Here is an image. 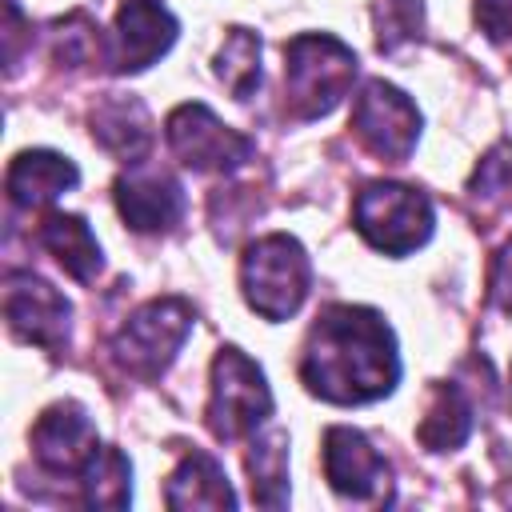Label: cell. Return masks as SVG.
<instances>
[{
    "mask_svg": "<svg viewBox=\"0 0 512 512\" xmlns=\"http://www.w3.org/2000/svg\"><path fill=\"white\" fill-rule=\"evenodd\" d=\"M300 380L328 404H368L388 396L400 380L392 328L372 308H324L304 340Z\"/></svg>",
    "mask_w": 512,
    "mask_h": 512,
    "instance_id": "6da1fadb",
    "label": "cell"
},
{
    "mask_svg": "<svg viewBox=\"0 0 512 512\" xmlns=\"http://www.w3.org/2000/svg\"><path fill=\"white\" fill-rule=\"evenodd\" d=\"M356 80V52L328 32H300L284 44V104L292 120L328 116Z\"/></svg>",
    "mask_w": 512,
    "mask_h": 512,
    "instance_id": "7a4b0ae2",
    "label": "cell"
},
{
    "mask_svg": "<svg viewBox=\"0 0 512 512\" xmlns=\"http://www.w3.org/2000/svg\"><path fill=\"white\" fill-rule=\"evenodd\" d=\"M308 284H312V264L300 240L272 232L248 244L240 260V288L252 312H260L264 320H288L304 304Z\"/></svg>",
    "mask_w": 512,
    "mask_h": 512,
    "instance_id": "3957f363",
    "label": "cell"
},
{
    "mask_svg": "<svg viewBox=\"0 0 512 512\" xmlns=\"http://www.w3.org/2000/svg\"><path fill=\"white\" fill-rule=\"evenodd\" d=\"M432 200L408 184L372 180L352 200L356 232L384 256H408L432 236Z\"/></svg>",
    "mask_w": 512,
    "mask_h": 512,
    "instance_id": "277c9868",
    "label": "cell"
},
{
    "mask_svg": "<svg viewBox=\"0 0 512 512\" xmlns=\"http://www.w3.org/2000/svg\"><path fill=\"white\" fill-rule=\"evenodd\" d=\"M188 332H192V308H188V300H180V296L148 300L112 336V356H116V364L128 376L156 380L176 360V352L188 340Z\"/></svg>",
    "mask_w": 512,
    "mask_h": 512,
    "instance_id": "5b68a950",
    "label": "cell"
},
{
    "mask_svg": "<svg viewBox=\"0 0 512 512\" xmlns=\"http://www.w3.org/2000/svg\"><path fill=\"white\" fill-rule=\"evenodd\" d=\"M208 428L216 440H240L252 436L272 416V392L264 384V372L240 352L220 348L212 360V392H208Z\"/></svg>",
    "mask_w": 512,
    "mask_h": 512,
    "instance_id": "8992f818",
    "label": "cell"
},
{
    "mask_svg": "<svg viewBox=\"0 0 512 512\" xmlns=\"http://www.w3.org/2000/svg\"><path fill=\"white\" fill-rule=\"evenodd\" d=\"M352 132L376 160L404 164L420 136V112L400 88L368 80L352 100Z\"/></svg>",
    "mask_w": 512,
    "mask_h": 512,
    "instance_id": "52a82bcc",
    "label": "cell"
},
{
    "mask_svg": "<svg viewBox=\"0 0 512 512\" xmlns=\"http://www.w3.org/2000/svg\"><path fill=\"white\" fill-rule=\"evenodd\" d=\"M172 156L192 172H232L252 156V140L220 124L204 104H180L164 124Z\"/></svg>",
    "mask_w": 512,
    "mask_h": 512,
    "instance_id": "ba28073f",
    "label": "cell"
},
{
    "mask_svg": "<svg viewBox=\"0 0 512 512\" xmlns=\"http://www.w3.org/2000/svg\"><path fill=\"white\" fill-rule=\"evenodd\" d=\"M68 316H72V304L48 280H40L32 272H8V280H4V320L24 344L60 352L64 340H68Z\"/></svg>",
    "mask_w": 512,
    "mask_h": 512,
    "instance_id": "9c48e42d",
    "label": "cell"
},
{
    "mask_svg": "<svg viewBox=\"0 0 512 512\" xmlns=\"http://www.w3.org/2000/svg\"><path fill=\"white\" fill-rule=\"evenodd\" d=\"M32 456L52 476H84L92 468V460L100 456L96 424L88 420V412L80 404L60 400V404L44 408L40 420L32 424Z\"/></svg>",
    "mask_w": 512,
    "mask_h": 512,
    "instance_id": "30bf717a",
    "label": "cell"
},
{
    "mask_svg": "<svg viewBox=\"0 0 512 512\" xmlns=\"http://www.w3.org/2000/svg\"><path fill=\"white\" fill-rule=\"evenodd\" d=\"M176 32L180 24L160 0H124L116 12V32L108 36L112 72H144L172 48Z\"/></svg>",
    "mask_w": 512,
    "mask_h": 512,
    "instance_id": "8fae6325",
    "label": "cell"
},
{
    "mask_svg": "<svg viewBox=\"0 0 512 512\" xmlns=\"http://www.w3.org/2000/svg\"><path fill=\"white\" fill-rule=\"evenodd\" d=\"M324 476L332 492H340L344 500H388L392 496L384 456L368 444L364 432L344 428V424L324 432Z\"/></svg>",
    "mask_w": 512,
    "mask_h": 512,
    "instance_id": "7c38bea8",
    "label": "cell"
},
{
    "mask_svg": "<svg viewBox=\"0 0 512 512\" xmlns=\"http://www.w3.org/2000/svg\"><path fill=\"white\" fill-rule=\"evenodd\" d=\"M116 208L132 232H168L184 220V188L156 168H140L116 180Z\"/></svg>",
    "mask_w": 512,
    "mask_h": 512,
    "instance_id": "4fadbf2b",
    "label": "cell"
},
{
    "mask_svg": "<svg viewBox=\"0 0 512 512\" xmlns=\"http://www.w3.org/2000/svg\"><path fill=\"white\" fill-rule=\"evenodd\" d=\"M80 180L76 164L60 152H48V148H36V152H20L12 164H8V196L12 204L20 208H44L52 204L56 196L72 192Z\"/></svg>",
    "mask_w": 512,
    "mask_h": 512,
    "instance_id": "5bb4252c",
    "label": "cell"
},
{
    "mask_svg": "<svg viewBox=\"0 0 512 512\" xmlns=\"http://www.w3.org/2000/svg\"><path fill=\"white\" fill-rule=\"evenodd\" d=\"M92 136L104 152H112L124 164H140L152 148V120L140 100L132 96H108L92 112Z\"/></svg>",
    "mask_w": 512,
    "mask_h": 512,
    "instance_id": "9a60e30c",
    "label": "cell"
},
{
    "mask_svg": "<svg viewBox=\"0 0 512 512\" xmlns=\"http://www.w3.org/2000/svg\"><path fill=\"white\" fill-rule=\"evenodd\" d=\"M164 504L168 508H232L236 496H232V484H228L220 460L192 448L180 460V468L168 476Z\"/></svg>",
    "mask_w": 512,
    "mask_h": 512,
    "instance_id": "2e32d148",
    "label": "cell"
},
{
    "mask_svg": "<svg viewBox=\"0 0 512 512\" xmlns=\"http://www.w3.org/2000/svg\"><path fill=\"white\" fill-rule=\"evenodd\" d=\"M36 240L40 248H48L56 256V264L80 280V284H92L96 272H100V244L92 236V228L80 220V216H68V212H48L44 224L36 228Z\"/></svg>",
    "mask_w": 512,
    "mask_h": 512,
    "instance_id": "e0dca14e",
    "label": "cell"
},
{
    "mask_svg": "<svg viewBox=\"0 0 512 512\" xmlns=\"http://www.w3.org/2000/svg\"><path fill=\"white\" fill-rule=\"evenodd\" d=\"M416 436L428 452H452L472 436V404L460 392V384L448 380V384L432 388V400L424 408V420H420Z\"/></svg>",
    "mask_w": 512,
    "mask_h": 512,
    "instance_id": "ac0fdd59",
    "label": "cell"
},
{
    "mask_svg": "<svg viewBox=\"0 0 512 512\" xmlns=\"http://www.w3.org/2000/svg\"><path fill=\"white\" fill-rule=\"evenodd\" d=\"M248 476H252V500L260 508H280L288 500V432L280 428L252 432Z\"/></svg>",
    "mask_w": 512,
    "mask_h": 512,
    "instance_id": "d6986e66",
    "label": "cell"
},
{
    "mask_svg": "<svg viewBox=\"0 0 512 512\" xmlns=\"http://www.w3.org/2000/svg\"><path fill=\"white\" fill-rule=\"evenodd\" d=\"M216 76L236 100H248L260 88V36L248 28H228L216 52Z\"/></svg>",
    "mask_w": 512,
    "mask_h": 512,
    "instance_id": "ffe728a7",
    "label": "cell"
},
{
    "mask_svg": "<svg viewBox=\"0 0 512 512\" xmlns=\"http://www.w3.org/2000/svg\"><path fill=\"white\" fill-rule=\"evenodd\" d=\"M52 56L68 68H84V64H108V40L100 36L96 20L88 12H68L64 20L52 24Z\"/></svg>",
    "mask_w": 512,
    "mask_h": 512,
    "instance_id": "44dd1931",
    "label": "cell"
},
{
    "mask_svg": "<svg viewBox=\"0 0 512 512\" xmlns=\"http://www.w3.org/2000/svg\"><path fill=\"white\" fill-rule=\"evenodd\" d=\"M84 504L92 508H124L132 500V464L120 448H100L92 468L84 472Z\"/></svg>",
    "mask_w": 512,
    "mask_h": 512,
    "instance_id": "7402d4cb",
    "label": "cell"
},
{
    "mask_svg": "<svg viewBox=\"0 0 512 512\" xmlns=\"http://www.w3.org/2000/svg\"><path fill=\"white\" fill-rule=\"evenodd\" d=\"M376 48L380 52H400L404 44H412L424 28V8L420 0H376Z\"/></svg>",
    "mask_w": 512,
    "mask_h": 512,
    "instance_id": "603a6c76",
    "label": "cell"
},
{
    "mask_svg": "<svg viewBox=\"0 0 512 512\" xmlns=\"http://www.w3.org/2000/svg\"><path fill=\"white\" fill-rule=\"evenodd\" d=\"M468 192L480 200V204H492V208H512V144H496L480 168L472 172V184Z\"/></svg>",
    "mask_w": 512,
    "mask_h": 512,
    "instance_id": "cb8c5ba5",
    "label": "cell"
},
{
    "mask_svg": "<svg viewBox=\"0 0 512 512\" xmlns=\"http://www.w3.org/2000/svg\"><path fill=\"white\" fill-rule=\"evenodd\" d=\"M476 24L512 60V0H476Z\"/></svg>",
    "mask_w": 512,
    "mask_h": 512,
    "instance_id": "d4e9b609",
    "label": "cell"
},
{
    "mask_svg": "<svg viewBox=\"0 0 512 512\" xmlns=\"http://www.w3.org/2000/svg\"><path fill=\"white\" fill-rule=\"evenodd\" d=\"M488 296H492V304L504 312V316H512V240L492 256V272H488Z\"/></svg>",
    "mask_w": 512,
    "mask_h": 512,
    "instance_id": "484cf974",
    "label": "cell"
}]
</instances>
